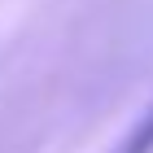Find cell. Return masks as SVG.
I'll return each mask as SVG.
<instances>
[{
	"instance_id": "6da1fadb",
	"label": "cell",
	"mask_w": 153,
	"mask_h": 153,
	"mask_svg": "<svg viewBox=\"0 0 153 153\" xmlns=\"http://www.w3.org/2000/svg\"><path fill=\"white\" fill-rule=\"evenodd\" d=\"M109 153H153V105L131 123V131H127Z\"/></svg>"
}]
</instances>
